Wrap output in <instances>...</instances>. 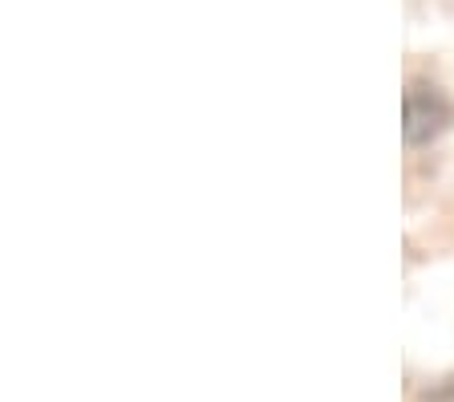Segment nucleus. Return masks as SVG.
<instances>
[{"label": "nucleus", "mask_w": 454, "mask_h": 402, "mask_svg": "<svg viewBox=\"0 0 454 402\" xmlns=\"http://www.w3.org/2000/svg\"><path fill=\"white\" fill-rule=\"evenodd\" d=\"M454 122V102L442 94L438 86H414L406 90V102H402V134H406L410 146L434 143L438 134H446Z\"/></svg>", "instance_id": "nucleus-1"}, {"label": "nucleus", "mask_w": 454, "mask_h": 402, "mask_svg": "<svg viewBox=\"0 0 454 402\" xmlns=\"http://www.w3.org/2000/svg\"><path fill=\"white\" fill-rule=\"evenodd\" d=\"M438 402H454V398H438Z\"/></svg>", "instance_id": "nucleus-2"}]
</instances>
